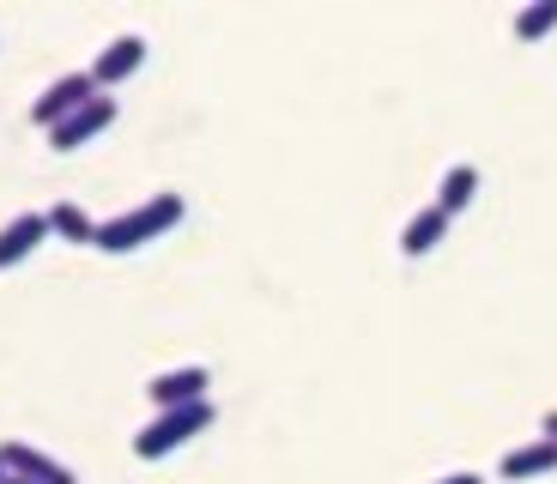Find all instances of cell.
<instances>
[{
  "label": "cell",
  "instance_id": "cell-16",
  "mask_svg": "<svg viewBox=\"0 0 557 484\" xmlns=\"http://www.w3.org/2000/svg\"><path fill=\"white\" fill-rule=\"evenodd\" d=\"M7 484H30V479H18V472H7Z\"/></svg>",
  "mask_w": 557,
  "mask_h": 484
},
{
  "label": "cell",
  "instance_id": "cell-1",
  "mask_svg": "<svg viewBox=\"0 0 557 484\" xmlns=\"http://www.w3.org/2000/svg\"><path fill=\"white\" fill-rule=\"evenodd\" d=\"M182 212H188V200H182L176 188L146 194L139 207H127V212H115V219H103L98 255H134V249H146V243H158L170 224H182Z\"/></svg>",
  "mask_w": 557,
  "mask_h": 484
},
{
  "label": "cell",
  "instance_id": "cell-10",
  "mask_svg": "<svg viewBox=\"0 0 557 484\" xmlns=\"http://www.w3.org/2000/svg\"><path fill=\"white\" fill-rule=\"evenodd\" d=\"M448 224H455V219H448L436 200H431V207H418L412 219L400 224V255H406V261H424L436 243H448Z\"/></svg>",
  "mask_w": 557,
  "mask_h": 484
},
{
  "label": "cell",
  "instance_id": "cell-3",
  "mask_svg": "<svg viewBox=\"0 0 557 484\" xmlns=\"http://www.w3.org/2000/svg\"><path fill=\"white\" fill-rule=\"evenodd\" d=\"M91 97H103V91H98V79H91V67H73V73L49 79L37 97H30V122H37L42 134H49V127H61L73 110H85Z\"/></svg>",
  "mask_w": 557,
  "mask_h": 484
},
{
  "label": "cell",
  "instance_id": "cell-15",
  "mask_svg": "<svg viewBox=\"0 0 557 484\" xmlns=\"http://www.w3.org/2000/svg\"><path fill=\"white\" fill-rule=\"evenodd\" d=\"M540 436H557V412H545V418H540Z\"/></svg>",
  "mask_w": 557,
  "mask_h": 484
},
{
  "label": "cell",
  "instance_id": "cell-4",
  "mask_svg": "<svg viewBox=\"0 0 557 484\" xmlns=\"http://www.w3.org/2000/svg\"><path fill=\"white\" fill-rule=\"evenodd\" d=\"M207 387H212V370H207V363H182V370H158L152 382H146V394H152L158 412H176V406L207 400Z\"/></svg>",
  "mask_w": 557,
  "mask_h": 484
},
{
  "label": "cell",
  "instance_id": "cell-8",
  "mask_svg": "<svg viewBox=\"0 0 557 484\" xmlns=\"http://www.w3.org/2000/svg\"><path fill=\"white\" fill-rule=\"evenodd\" d=\"M0 455H7V472H18V479H30V484H79L73 467H61V460L37 443H0Z\"/></svg>",
  "mask_w": 557,
  "mask_h": 484
},
{
  "label": "cell",
  "instance_id": "cell-14",
  "mask_svg": "<svg viewBox=\"0 0 557 484\" xmlns=\"http://www.w3.org/2000/svg\"><path fill=\"white\" fill-rule=\"evenodd\" d=\"M436 484H485L479 472H448V479H436Z\"/></svg>",
  "mask_w": 557,
  "mask_h": 484
},
{
  "label": "cell",
  "instance_id": "cell-13",
  "mask_svg": "<svg viewBox=\"0 0 557 484\" xmlns=\"http://www.w3.org/2000/svg\"><path fill=\"white\" fill-rule=\"evenodd\" d=\"M557 30V0H528L516 13V37L521 42H545Z\"/></svg>",
  "mask_w": 557,
  "mask_h": 484
},
{
  "label": "cell",
  "instance_id": "cell-7",
  "mask_svg": "<svg viewBox=\"0 0 557 484\" xmlns=\"http://www.w3.org/2000/svg\"><path fill=\"white\" fill-rule=\"evenodd\" d=\"M139 61H146V37H139V30L110 37V42L98 49V61H91V79H98V91H110V85H122L127 73H139Z\"/></svg>",
  "mask_w": 557,
  "mask_h": 484
},
{
  "label": "cell",
  "instance_id": "cell-9",
  "mask_svg": "<svg viewBox=\"0 0 557 484\" xmlns=\"http://www.w3.org/2000/svg\"><path fill=\"white\" fill-rule=\"evenodd\" d=\"M545 472H557V436H533V443L509 448V455L497 460V479H509V484L545 479Z\"/></svg>",
  "mask_w": 557,
  "mask_h": 484
},
{
  "label": "cell",
  "instance_id": "cell-11",
  "mask_svg": "<svg viewBox=\"0 0 557 484\" xmlns=\"http://www.w3.org/2000/svg\"><path fill=\"white\" fill-rule=\"evenodd\" d=\"M49 231H55L61 243H85V249H98L103 219H91L79 200H55V207H49Z\"/></svg>",
  "mask_w": 557,
  "mask_h": 484
},
{
  "label": "cell",
  "instance_id": "cell-17",
  "mask_svg": "<svg viewBox=\"0 0 557 484\" xmlns=\"http://www.w3.org/2000/svg\"><path fill=\"white\" fill-rule=\"evenodd\" d=\"M0 484H7V455H0Z\"/></svg>",
  "mask_w": 557,
  "mask_h": 484
},
{
  "label": "cell",
  "instance_id": "cell-2",
  "mask_svg": "<svg viewBox=\"0 0 557 484\" xmlns=\"http://www.w3.org/2000/svg\"><path fill=\"white\" fill-rule=\"evenodd\" d=\"M212 418H219V412H212V400L176 406V412H158L152 424H139V430H134V455H139V460H164V455H176L182 443L207 436Z\"/></svg>",
  "mask_w": 557,
  "mask_h": 484
},
{
  "label": "cell",
  "instance_id": "cell-6",
  "mask_svg": "<svg viewBox=\"0 0 557 484\" xmlns=\"http://www.w3.org/2000/svg\"><path fill=\"white\" fill-rule=\"evenodd\" d=\"M103 127H115V97H110V91L91 97L85 110H73L61 127H49V146H55V152H79V146H91Z\"/></svg>",
  "mask_w": 557,
  "mask_h": 484
},
{
  "label": "cell",
  "instance_id": "cell-5",
  "mask_svg": "<svg viewBox=\"0 0 557 484\" xmlns=\"http://www.w3.org/2000/svg\"><path fill=\"white\" fill-rule=\"evenodd\" d=\"M49 236H55L49 231V207L42 212H13V219L0 224V273H13L18 261H30Z\"/></svg>",
  "mask_w": 557,
  "mask_h": 484
},
{
  "label": "cell",
  "instance_id": "cell-12",
  "mask_svg": "<svg viewBox=\"0 0 557 484\" xmlns=\"http://www.w3.org/2000/svg\"><path fill=\"white\" fill-rule=\"evenodd\" d=\"M473 200H479V164H448L443 182H436V207H443L448 219H460Z\"/></svg>",
  "mask_w": 557,
  "mask_h": 484
}]
</instances>
